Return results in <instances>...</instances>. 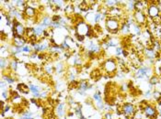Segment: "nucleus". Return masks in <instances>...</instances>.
I'll return each mask as SVG.
<instances>
[{"label":"nucleus","instance_id":"412c9836","mask_svg":"<svg viewBox=\"0 0 161 119\" xmlns=\"http://www.w3.org/2000/svg\"><path fill=\"white\" fill-rule=\"evenodd\" d=\"M39 44H40V51H45L49 48V44H48L45 41H42L41 43H39Z\"/></svg>","mask_w":161,"mask_h":119},{"label":"nucleus","instance_id":"a211bd4d","mask_svg":"<svg viewBox=\"0 0 161 119\" xmlns=\"http://www.w3.org/2000/svg\"><path fill=\"white\" fill-rule=\"evenodd\" d=\"M101 77V70H94L92 73H91V78L94 79L95 81L99 80Z\"/></svg>","mask_w":161,"mask_h":119},{"label":"nucleus","instance_id":"f8f14e48","mask_svg":"<svg viewBox=\"0 0 161 119\" xmlns=\"http://www.w3.org/2000/svg\"><path fill=\"white\" fill-rule=\"evenodd\" d=\"M26 41L23 37H19V36H14V46L15 47H19L21 48L24 46Z\"/></svg>","mask_w":161,"mask_h":119},{"label":"nucleus","instance_id":"c756f323","mask_svg":"<svg viewBox=\"0 0 161 119\" xmlns=\"http://www.w3.org/2000/svg\"><path fill=\"white\" fill-rule=\"evenodd\" d=\"M119 2H117V1H112V0H111V1H105V5L107 7H110L111 8V7H113L116 4H118Z\"/></svg>","mask_w":161,"mask_h":119},{"label":"nucleus","instance_id":"0eeeda50","mask_svg":"<svg viewBox=\"0 0 161 119\" xmlns=\"http://www.w3.org/2000/svg\"><path fill=\"white\" fill-rule=\"evenodd\" d=\"M133 17L136 24L142 26V27L143 25H147V19L146 17V15L144 14V11H134Z\"/></svg>","mask_w":161,"mask_h":119},{"label":"nucleus","instance_id":"9b49d317","mask_svg":"<svg viewBox=\"0 0 161 119\" xmlns=\"http://www.w3.org/2000/svg\"><path fill=\"white\" fill-rule=\"evenodd\" d=\"M52 23H53V21H52V17L46 16V17H42V20L41 22V25L40 26H42V27L45 29L48 27H51Z\"/></svg>","mask_w":161,"mask_h":119},{"label":"nucleus","instance_id":"ddd939ff","mask_svg":"<svg viewBox=\"0 0 161 119\" xmlns=\"http://www.w3.org/2000/svg\"><path fill=\"white\" fill-rule=\"evenodd\" d=\"M24 11H25L26 16H27L29 19H32V17H35V15H36V10L34 9V8L29 7V6H28V7L25 8Z\"/></svg>","mask_w":161,"mask_h":119},{"label":"nucleus","instance_id":"2f4dec72","mask_svg":"<svg viewBox=\"0 0 161 119\" xmlns=\"http://www.w3.org/2000/svg\"><path fill=\"white\" fill-rule=\"evenodd\" d=\"M8 98H10V96L8 95V92H7V91H5V92H2V100L4 101V100H7Z\"/></svg>","mask_w":161,"mask_h":119},{"label":"nucleus","instance_id":"f257e3e1","mask_svg":"<svg viewBox=\"0 0 161 119\" xmlns=\"http://www.w3.org/2000/svg\"><path fill=\"white\" fill-rule=\"evenodd\" d=\"M105 25H106L108 31L111 34H117L121 27L120 19H116V17H107Z\"/></svg>","mask_w":161,"mask_h":119},{"label":"nucleus","instance_id":"7ed1b4c3","mask_svg":"<svg viewBox=\"0 0 161 119\" xmlns=\"http://www.w3.org/2000/svg\"><path fill=\"white\" fill-rule=\"evenodd\" d=\"M136 106H134L133 104H123V114H124L126 118L133 119V116H136Z\"/></svg>","mask_w":161,"mask_h":119},{"label":"nucleus","instance_id":"dca6fc26","mask_svg":"<svg viewBox=\"0 0 161 119\" xmlns=\"http://www.w3.org/2000/svg\"><path fill=\"white\" fill-rule=\"evenodd\" d=\"M130 32V26L127 23H123L121 27V33L123 35H127Z\"/></svg>","mask_w":161,"mask_h":119},{"label":"nucleus","instance_id":"2eb2a0df","mask_svg":"<svg viewBox=\"0 0 161 119\" xmlns=\"http://www.w3.org/2000/svg\"><path fill=\"white\" fill-rule=\"evenodd\" d=\"M43 33H44V29L42 26H37V27L34 28V36L40 37Z\"/></svg>","mask_w":161,"mask_h":119},{"label":"nucleus","instance_id":"b1692460","mask_svg":"<svg viewBox=\"0 0 161 119\" xmlns=\"http://www.w3.org/2000/svg\"><path fill=\"white\" fill-rule=\"evenodd\" d=\"M152 95H153V97L156 101H159L161 99V92L160 91H156V90L154 91V92L152 94Z\"/></svg>","mask_w":161,"mask_h":119},{"label":"nucleus","instance_id":"7c9ffc66","mask_svg":"<svg viewBox=\"0 0 161 119\" xmlns=\"http://www.w3.org/2000/svg\"><path fill=\"white\" fill-rule=\"evenodd\" d=\"M123 49H121V47H116L115 48V55L116 56H120L123 54Z\"/></svg>","mask_w":161,"mask_h":119},{"label":"nucleus","instance_id":"72a5a7b5","mask_svg":"<svg viewBox=\"0 0 161 119\" xmlns=\"http://www.w3.org/2000/svg\"><path fill=\"white\" fill-rule=\"evenodd\" d=\"M105 119H112V114L110 112H107L105 114Z\"/></svg>","mask_w":161,"mask_h":119},{"label":"nucleus","instance_id":"423d86ee","mask_svg":"<svg viewBox=\"0 0 161 119\" xmlns=\"http://www.w3.org/2000/svg\"><path fill=\"white\" fill-rule=\"evenodd\" d=\"M155 2L152 1L149 7L147 8V15L150 17V19H155L156 17H158L160 15V9L159 7L156 6V4H154Z\"/></svg>","mask_w":161,"mask_h":119},{"label":"nucleus","instance_id":"c9c22d12","mask_svg":"<svg viewBox=\"0 0 161 119\" xmlns=\"http://www.w3.org/2000/svg\"><path fill=\"white\" fill-rule=\"evenodd\" d=\"M158 116H161V110L159 111V113H158Z\"/></svg>","mask_w":161,"mask_h":119},{"label":"nucleus","instance_id":"473e14b6","mask_svg":"<svg viewBox=\"0 0 161 119\" xmlns=\"http://www.w3.org/2000/svg\"><path fill=\"white\" fill-rule=\"evenodd\" d=\"M51 27H53L54 29H60L61 28V23L60 22H53Z\"/></svg>","mask_w":161,"mask_h":119},{"label":"nucleus","instance_id":"9d476101","mask_svg":"<svg viewBox=\"0 0 161 119\" xmlns=\"http://www.w3.org/2000/svg\"><path fill=\"white\" fill-rule=\"evenodd\" d=\"M64 108H66V104L64 103H61V104H58L57 106H56V110H55V113H56V116H59V117H62L64 116Z\"/></svg>","mask_w":161,"mask_h":119},{"label":"nucleus","instance_id":"393cba45","mask_svg":"<svg viewBox=\"0 0 161 119\" xmlns=\"http://www.w3.org/2000/svg\"><path fill=\"white\" fill-rule=\"evenodd\" d=\"M64 64L62 62H58V63H56L55 65V67H54V70H57L58 72H63L64 70Z\"/></svg>","mask_w":161,"mask_h":119},{"label":"nucleus","instance_id":"5701e85b","mask_svg":"<svg viewBox=\"0 0 161 119\" xmlns=\"http://www.w3.org/2000/svg\"><path fill=\"white\" fill-rule=\"evenodd\" d=\"M0 64H1V70H4L7 67V64H8V60L7 59H4L1 58V61H0Z\"/></svg>","mask_w":161,"mask_h":119},{"label":"nucleus","instance_id":"f704fd0d","mask_svg":"<svg viewBox=\"0 0 161 119\" xmlns=\"http://www.w3.org/2000/svg\"><path fill=\"white\" fill-rule=\"evenodd\" d=\"M22 50H23L24 52H30V48L28 47V46H24V47L22 48Z\"/></svg>","mask_w":161,"mask_h":119},{"label":"nucleus","instance_id":"1a4fd4ad","mask_svg":"<svg viewBox=\"0 0 161 119\" xmlns=\"http://www.w3.org/2000/svg\"><path fill=\"white\" fill-rule=\"evenodd\" d=\"M144 54H145L149 60H153L158 57V52H156L155 50L147 49V48H145V50H144Z\"/></svg>","mask_w":161,"mask_h":119},{"label":"nucleus","instance_id":"39448f33","mask_svg":"<svg viewBox=\"0 0 161 119\" xmlns=\"http://www.w3.org/2000/svg\"><path fill=\"white\" fill-rule=\"evenodd\" d=\"M143 112H144V114H146V117L151 118V119L156 118V117H158V111H156V107L153 106V105H152V104H147L145 108H144Z\"/></svg>","mask_w":161,"mask_h":119},{"label":"nucleus","instance_id":"20e7f679","mask_svg":"<svg viewBox=\"0 0 161 119\" xmlns=\"http://www.w3.org/2000/svg\"><path fill=\"white\" fill-rule=\"evenodd\" d=\"M90 27L89 25H88L87 23H85V22H80L79 24L76 25V31L77 35H79V36H82V37H85L88 35V33L89 32L90 30Z\"/></svg>","mask_w":161,"mask_h":119},{"label":"nucleus","instance_id":"aec40b11","mask_svg":"<svg viewBox=\"0 0 161 119\" xmlns=\"http://www.w3.org/2000/svg\"><path fill=\"white\" fill-rule=\"evenodd\" d=\"M44 70L48 73V74H52L54 72V68L52 66L50 63H48L44 66Z\"/></svg>","mask_w":161,"mask_h":119},{"label":"nucleus","instance_id":"f3484780","mask_svg":"<svg viewBox=\"0 0 161 119\" xmlns=\"http://www.w3.org/2000/svg\"><path fill=\"white\" fill-rule=\"evenodd\" d=\"M149 82H150V84L151 85L158 84L159 82H160V77L158 75H152L151 78L149 79Z\"/></svg>","mask_w":161,"mask_h":119},{"label":"nucleus","instance_id":"f03ea898","mask_svg":"<svg viewBox=\"0 0 161 119\" xmlns=\"http://www.w3.org/2000/svg\"><path fill=\"white\" fill-rule=\"evenodd\" d=\"M103 68H104V70H105L109 75H111V74L115 73L116 69H117L116 60L113 59H109L103 63Z\"/></svg>","mask_w":161,"mask_h":119},{"label":"nucleus","instance_id":"cd10ccee","mask_svg":"<svg viewBox=\"0 0 161 119\" xmlns=\"http://www.w3.org/2000/svg\"><path fill=\"white\" fill-rule=\"evenodd\" d=\"M66 13L68 15H70V14H73V12H74V7L72 5H68L66 7Z\"/></svg>","mask_w":161,"mask_h":119},{"label":"nucleus","instance_id":"6ab92c4d","mask_svg":"<svg viewBox=\"0 0 161 119\" xmlns=\"http://www.w3.org/2000/svg\"><path fill=\"white\" fill-rule=\"evenodd\" d=\"M133 32L136 35H140L142 33V26L138 24H133Z\"/></svg>","mask_w":161,"mask_h":119},{"label":"nucleus","instance_id":"6e6552de","mask_svg":"<svg viewBox=\"0 0 161 119\" xmlns=\"http://www.w3.org/2000/svg\"><path fill=\"white\" fill-rule=\"evenodd\" d=\"M93 100L96 102V105H97V107L99 109H103L104 105H103V103H102V98L101 96V92H95L93 94Z\"/></svg>","mask_w":161,"mask_h":119},{"label":"nucleus","instance_id":"4be33fe9","mask_svg":"<svg viewBox=\"0 0 161 119\" xmlns=\"http://www.w3.org/2000/svg\"><path fill=\"white\" fill-rule=\"evenodd\" d=\"M30 91L32 92H40V87L39 86H37V85H35V84H30Z\"/></svg>","mask_w":161,"mask_h":119},{"label":"nucleus","instance_id":"a878e982","mask_svg":"<svg viewBox=\"0 0 161 119\" xmlns=\"http://www.w3.org/2000/svg\"><path fill=\"white\" fill-rule=\"evenodd\" d=\"M10 69L13 70H18V60H12L10 61Z\"/></svg>","mask_w":161,"mask_h":119},{"label":"nucleus","instance_id":"bb28decb","mask_svg":"<svg viewBox=\"0 0 161 119\" xmlns=\"http://www.w3.org/2000/svg\"><path fill=\"white\" fill-rule=\"evenodd\" d=\"M94 17H95V14H93V13H89V14L87 15L86 19H87V20L89 22V23H95V22H94Z\"/></svg>","mask_w":161,"mask_h":119},{"label":"nucleus","instance_id":"4468645a","mask_svg":"<svg viewBox=\"0 0 161 119\" xmlns=\"http://www.w3.org/2000/svg\"><path fill=\"white\" fill-rule=\"evenodd\" d=\"M18 90L21 92H24V94H29L30 87L27 84H25V83H19Z\"/></svg>","mask_w":161,"mask_h":119},{"label":"nucleus","instance_id":"c85d7f7f","mask_svg":"<svg viewBox=\"0 0 161 119\" xmlns=\"http://www.w3.org/2000/svg\"><path fill=\"white\" fill-rule=\"evenodd\" d=\"M3 79H4V81H6L7 83H9V84H12V83H14L15 82V79H13V78H10V77H8V76H3Z\"/></svg>","mask_w":161,"mask_h":119}]
</instances>
